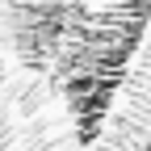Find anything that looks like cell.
Instances as JSON below:
<instances>
[{"label":"cell","instance_id":"1","mask_svg":"<svg viewBox=\"0 0 151 151\" xmlns=\"http://www.w3.org/2000/svg\"><path fill=\"white\" fill-rule=\"evenodd\" d=\"M147 151H151V147H147Z\"/></svg>","mask_w":151,"mask_h":151}]
</instances>
